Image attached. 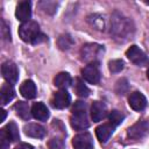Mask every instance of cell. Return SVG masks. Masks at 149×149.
<instances>
[{
	"instance_id": "6da1fadb",
	"label": "cell",
	"mask_w": 149,
	"mask_h": 149,
	"mask_svg": "<svg viewBox=\"0 0 149 149\" xmlns=\"http://www.w3.org/2000/svg\"><path fill=\"white\" fill-rule=\"evenodd\" d=\"M19 35L22 41L31 43V44H38L48 40V37L40 30L38 23L31 20L23 22L19 27Z\"/></svg>"
},
{
	"instance_id": "7a4b0ae2",
	"label": "cell",
	"mask_w": 149,
	"mask_h": 149,
	"mask_svg": "<svg viewBox=\"0 0 149 149\" xmlns=\"http://www.w3.org/2000/svg\"><path fill=\"white\" fill-rule=\"evenodd\" d=\"M134 31V27L132 21L127 17H123L120 14H115L111 20V33L115 36V38H123L132 35Z\"/></svg>"
},
{
	"instance_id": "3957f363",
	"label": "cell",
	"mask_w": 149,
	"mask_h": 149,
	"mask_svg": "<svg viewBox=\"0 0 149 149\" xmlns=\"http://www.w3.org/2000/svg\"><path fill=\"white\" fill-rule=\"evenodd\" d=\"M71 127L76 130H84L86 129L90 123L86 115V104L83 101H76L72 107V115L70 118Z\"/></svg>"
},
{
	"instance_id": "277c9868",
	"label": "cell",
	"mask_w": 149,
	"mask_h": 149,
	"mask_svg": "<svg viewBox=\"0 0 149 149\" xmlns=\"http://www.w3.org/2000/svg\"><path fill=\"white\" fill-rule=\"evenodd\" d=\"M104 47L97 43H87L80 49V57L87 64H99L101 56L104 55Z\"/></svg>"
},
{
	"instance_id": "5b68a950",
	"label": "cell",
	"mask_w": 149,
	"mask_h": 149,
	"mask_svg": "<svg viewBox=\"0 0 149 149\" xmlns=\"http://www.w3.org/2000/svg\"><path fill=\"white\" fill-rule=\"evenodd\" d=\"M126 56L132 63H134L137 66H144L149 64L147 55L137 45H130L126 51Z\"/></svg>"
},
{
	"instance_id": "8992f818",
	"label": "cell",
	"mask_w": 149,
	"mask_h": 149,
	"mask_svg": "<svg viewBox=\"0 0 149 149\" xmlns=\"http://www.w3.org/2000/svg\"><path fill=\"white\" fill-rule=\"evenodd\" d=\"M1 73L8 84H10V85L16 84V81L19 79V70H17V66L15 63L9 62V61L5 62L1 66Z\"/></svg>"
},
{
	"instance_id": "52a82bcc",
	"label": "cell",
	"mask_w": 149,
	"mask_h": 149,
	"mask_svg": "<svg viewBox=\"0 0 149 149\" xmlns=\"http://www.w3.org/2000/svg\"><path fill=\"white\" fill-rule=\"evenodd\" d=\"M149 134V122L148 121H137L135 125L128 128L127 135L132 140H140Z\"/></svg>"
},
{
	"instance_id": "ba28073f",
	"label": "cell",
	"mask_w": 149,
	"mask_h": 149,
	"mask_svg": "<svg viewBox=\"0 0 149 149\" xmlns=\"http://www.w3.org/2000/svg\"><path fill=\"white\" fill-rule=\"evenodd\" d=\"M81 76L83 78L91 83V84H98L100 81V70L98 64H87L83 70H81Z\"/></svg>"
},
{
	"instance_id": "9c48e42d",
	"label": "cell",
	"mask_w": 149,
	"mask_h": 149,
	"mask_svg": "<svg viewBox=\"0 0 149 149\" xmlns=\"http://www.w3.org/2000/svg\"><path fill=\"white\" fill-rule=\"evenodd\" d=\"M72 146L74 149H93V140L91 134L84 132L76 135L72 139Z\"/></svg>"
},
{
	"instance_id": "30bf717a",
	"label": "cell",
	"mask_w": 149,
	"mask_h": 149,
	"mask_svg": "<svg viewBox=\"0 0 149 149\" xmlns=\"http://www.w3.org/2000/svg\"><path fill=\"white\" fill-rule=\"evenodd\" d=\"M70 102H71V97L66 90H59L51 98V105L58 109H63V108L68 107L70 105Z\"/></svg>"
},
{
	"instance_id": "8fae6325",
	"label": "cell",
	"mask_w": 149,
	"mask_h": 149,
	"mask_svg": "<svg viewBox=\"0 0 149 149\" xmlns=\"http://www.w3.org/2000/svg\"><path fill=\"white\" fill-rule=\"evenodd\" d=\"M15 16H16L17 20L22 21V23L29 21L30 16H31V3H30V1L19 2L17 6H16Z\"/></svg>"
},
{
	"instance_id": "7c38bea8",
	"label": "cell",
	"mask_w": 149,
	"mask_h": 149,
	"mask_svg": "<svg viewBox=\"0 0 149 149\" xmlns=\"http://www.w3.org/2000/svg\"><path fill=\"white\" fill-rule=\"evenodd\" d=\"M128 104L134 111H142L147 106V99L146 97L140 92H133L128 98Z\"/></svg>"
},
{
	"instance_id": "4fadbf2b",
	"label": "cell",
	"mask_w": 149,
	"mask_h": 149,
	"mask_svg": "<svg viewBox=\"0 0 149 149\" xmlns=\"http://www.w3.org/2000/svg\"><path fill=\"white\" fill-rule=\"evenodd\" d=\"M107 114L106 105L101 101H94L91 106V118L94 122H99Z\"/></svg>"
},
{
	"instance_id": "5bb4252c",
	"label": "cell",
	"mask_w": 149,
	"mask_h": 149,
	"mask_svg": "<svg viewBox=\"0 0 149 149\" xmlns=\"http://www.w3.org/2000/svg\"><path fill=\"white\" fill-rule=\"evenodd\" d=\"M114 128H115V126L112 123H102L99 127H97L95 128V135H97L98 140L102 143L107 142L108 139L111 137V135L113 134Z\"/></svg>"
},
{
	"instance_id": "9a60e30c",
	"label": "cell",
	"mask_w": 149,
	"mask_h": 149,
	"mask_svg": "<svg viewBox=\"0 0 149 149\" xmlns=\"http://www.w3.org/2000/svg\"><path fill=\"white\" fill-rule=\"evenodd\" d=\"M24 134L30 136V137H35V139H42L45 135V129L44 127H42L41 125L37 123H27L23 127Z\"/></svg>"
},
{
	"instance_id": "2e32d148",
	"label": "cell",
	"mask_w": 149,
	"mask_h": 149,
	"mask_svg": "<svg viewBox=\"0 0 149 149\" xmlns=\"http://www.w3.org/2000/svg\"><path fill=\"white\" fill-rule=\"evenodd\" d=\"M31 115L40 121H45L49 118V111L43 102H35L31 107Z\"/></svg>"
},
{
	"instance_id": "e0dca14e",
	"label": "cell",
	"mask_w": 149,
	"mask_h": 149,
	"mask_svg": "<svg viewBox=\"0 0 149 149\" xmlns=\"http://www.w3.org/2000/svg\"><path fill=\"white\" fill-rule=\"evenodd\" d=\"M20 92L26 99H33L36 97V86L33 80H24L20 86Z\"/></svg>"
},
{
	"instance_id": "ac0fdd59",
	"label": "cell",
	"mask_w": 149,
	"mask_h": 149,
	"mask_svg": "<svg viewBox=\"0 0 149 149\" xmlns=\"http://www.w3.org/2000/svg\"><path fill=\"white\" fill-rule=\"evenodd\" d=\"M15 97V91L13 88V85L10 84H3L0 90V102L1 105L8 104L13 98Z\"/></svg>"
},
{
	"instance_id": "d6986e66",
	"label": "cell",
	"mask_w": 149,
	"mask_h": 149,
	"mask_svg": "<svg viewBox=\"0 0 149 149\" xmlns=\"http://www.w3.org/2000/svg\"><path fill=\"white\" fill-rule=\"evenodd\" d=\"M71 81H72L71 76H70L68 72H59V73L55 77V79H54L55 86H57V87L61 88V90L68 88V87L71 85Z\"/></svg>"
},
{
	"instance_id": "ffe728a7",
	"label": "cell",
	"mask_w": 149,
	"mask_h": 149,
	"mask_svg": "<svg viewBox=\"0 0 149 149\" xmlns=\"http://www.w3.org/2000/svg\"><path fill=\"white\" fill-rule=\"evenodd\" d=\"M14 109L16 112V114L23 119V120H29L30 115H31V111L29 109V105L26 101H17L14 105Z\"/></svg>"
},
{
	"instance_id": "44dd1931",
	"label": "cell",
	"mask_w": 149,
	"mask_h": 149,
	"mask_svg": "<svg viewBox=\"0 0 149 149\" xmlns=\"http://www.w3.org/2000/svg\"><path fill=\"white\" fill-rule=\"evenodd\" d=\"M74 44V40L69 34H63L57 40V45L61 50H69Z\"/></svg>"
},
{
	"instance_id": "7402d4cb",
	"label": "cell",
	"mask_w": 149,
	"mask_h": 149,
	"mask_svg": "<svg viewBox=\"0 0 149 149\" xmlns=\"http://www.w3.org/2000/svg\"><path fill=\"white\" fill-rule=\"evenodd\" d=\"M6 134L8 135V137L10 139L12 142H16L20 139V134H19V128L14 122H9L3 127Z\"/></svg>"
},
{
	"instance_id": "603a6c76",
	"label": "cell",
	"mask_w": 149,
	"mask_h": 149,
	"mask_svg": "<svg viewBox=\"0 0 149 149\" xmlns=\"http://www.w3.org/2000/svg\"><path fill=\"white\" fill-rule=\"evenodd\" d=\"M74 91L77 93V95L81 97V98H86L90 95V90L88 87L84 84V81L80 78H76V84H74Z\"/></svg>"
},
{
	"instance_id": "cb8c5ba5",
	"label": "cell",
	"mask_w": 149,
	"mask_h": 149,
	"mask_svg": "<svg viewBox=\"0 0 149 149\" xmlns=\"http://www.w3.org/2000/svg\"><path fill=\"white\" fill-rule=\"evenodd\" d=\"M88 22L98 30H104L105 29V21H104V17L101 15H98V14H93V15H90L88 17Z\"/></svg>"
},
{
	"instance_id": "d4e9b609",
	"label": "cell",
	"mask_w": 149,
	"mask_h": 149,
	"mask_svg": "<svg viewBox=\"0 0 149 149\" xmlns=\"http://www.w3.org/2000/svg\"><path fill=\"white\" fill-rule=\"evenodd\" d=\"M125 119V115L122 113H120L119 111H112L109 114H108V120H109V123L114 125V126H118L120 125Z\"/></svg>"
},
{
	"instance_id": "484cf974",
	"label": "cell",
	"mask_w": 149,
	"mask_h": 149,
	"mask_svg": "<svg viewBox=\"0 0 149 149\" xmlns=\"http://www.w3.org/2000/svg\"><path fill=\"white\" fill-rule=\"evenodd\" d=\"M108 69L113 73H118L123 69V62L121 59H113L108 63Z\"/></svg>"
},
{
	"instance_id": "4316f807",
	"label": "cell",
	"mask_w": 149,
	"mask_h": 149,
	"mask_svg": "<svg viewBox=\"0 0 149 149\" xmlns=\"http://www.w3.org/2000/svg\"><path fill=\"white\" fill-rule=\"evenodd\" d=\"M10 139L8 137V135L6 134L5 129L2 128L0 130V148L1 149H9V144H10Z\"/></svg>"
},
{
	"instance_id": "83f0119b",
	"label": "cell",
	"mask_w": 149,
	"mask_h": 149,
	"mask_svg": "<svg viewBox=\"0 0 149 149\" xmlns=\"http://www.w3.org/2000/svg\"><path fill=\"white\" fill-rule=\"evenodd\" d=\"M40 6H41V8L44 12L50 13V14L55 13L56 12V8H57V3L56 2H51V1H42L40 3Z\"/></svg>"
},
{
	"instance_id": "f1b7e54d",
	"label": "cell",
	"mask_w": 149,
	"mask_h": 149,
	"mask_svg": "<svg viewBox=\"0 0 149 149\" xmlns=\"http://www.w3.org/2000/svg\"><path fill=\"white\" fill-rule=\"evenodd\" d=\"M49 149H64V141L59 137H54L48 143Z\"/></svg>"
},
{
	"instance_id": "f546056e",
	"label": "cell",
	"mask_w": 149,
	"mask_h": 149,
	"mask_svg": "<svg viewBox=\"0 0 149 149\" xmlns=\"http://www.w3.org/2000/svg\"><path fill=\"white\" fill-rule=\"evenodd\" d=\"M128 88V84H127V80L126 79H121L116 83V87H115V91L118 92V94H125V92L127 91Z\"/></svg>"
},
{
	"instance_id": "4dcf8cb0",
	"label": "cell",
	"mask_w": 149,
	"mask_h": 149,
	"mask_svg": "<svg viewBox=\"0 0 149 149\" xmlns=\"http://www.w3.org/2000/svg\"><path fill=\"white\" fill-rule=\"evenodd\" d=\"M1 35L5 40L10 41V30H9V27L7 26V23L3 20H1Z\"/></svg>"
},
{
	"instance_id": "1f68e13d",
	"label": "cell",
	"mask_w": 149,
	"mask_h": 149,
	"mask_svg": "<svg viewBox=\"0 0 149 149\" xmlns=\"http://www.w3.org/2000/svg\"><path fill=\"white\" fill-rule=\"evenodd\" d=\"M14 149H34L31 144H28V143H20L17 144Z\"/></svg>"
},
{
	"instance_id": "d6a6232c",
	"label": "cell",
	"mask_w": 149,
	"mask_h": 149,
	"mask_svg": "<svg viewBox=\"0 0 149 149\" xmlns=\"http://www.w3.org/2000/svg\"><path fill=\"white\" fill-rule=\"evenodd\" d=\"M2 112V118H1V121H5V118H6V111L5 109H1Z\"/></svg>"
},
{
	"instance_id": "836d02e7",
	"label": "cell",
	"mask_w": 149,
	"mask_h": 149,
	"mask_svg": "<svg viewBox=\"0 0 149 149\" xmlns=\"http://www.w3.org/2000/svg\"><path fill=\"white\" fill-rule=\"evenodd\" d=\"M147 78H148V79H149V69H148V70H147Z\"/></svg>"
},
{
	"instance_id": "e575fe53",
	"label": "cell",
	"mask_w": 149,
	"mask_h": 149,
	"mask_svg": "<svg viewBox=\"0 0 149 149\" xmlns=\"http://www.w3.org/2000/svg\"><path fill=\"white\" fill-rule=\"evenodd\" d=\"M144 3H147V5H149V1H144Z\"/></svg>"
}]
</instances>
